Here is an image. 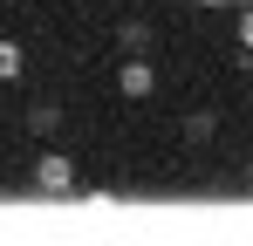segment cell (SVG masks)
I'll list each match as a JSON object with an SVG mask.
<instances>
[{"mask_svg": "<svg viewBox=\"0 0 253 246\" xmlns=\"http://www.w3.org/2000/svg\"><path fill=\"white\" fill-rule=\"evenodd\" d=\"M69 178H76V164L62 158V151H42V164H35V185H42V192H69Z\"/></svg>", "mask_w": 253, "mask_h": 246, "instance_id": "1", "label": "cell"}, {"mask_svg": "<svg viewBox=\"0 0 253 246\" xmlns=\"http://www.w3.org/2000/svg\"><path fill=\"white\" fill-rule=\"evenodd\" d=\"M117 89H124V96H151V89H158L151 62H124V69H117Z\"/></svg>", "mask_w": 253, "mask_h": 246, "instance_id": "2", "label": "cell"}, {"mask_svg": "<svg viewBox=\"0 0 253 246\" xmlns=\"http://www.w3.org/2000/svg\"><path fill=\"white\" fill-rule=\"evenodd\" d=\"M14 76H21V41L0 35V82H14Z\"/></svg>", "mask_w": 253, "mask_h": 246, "instance_id": "3", "label": "cell"}, {"mask_svg": "<svg viewBox=\"0 0 253 246\" xmlns=\"http://www.w3.org/2000/svg\"><path fill=\"white\" fill-rule=\"evenodd\" d=\"M240 48H247V55H253V7H247V14H240Z\"/></svg>", "mask_w": 253, "mask_h": 246, "instance_id": "4", "label": "cell"}, {"mask_svg": "<svg viewBox=\"0 0 253 246\" xmlns=\"http://www.w3.org/2000/svg\"><path fill=\"white\" fill-rule=\"evenodd\" d=\"M247 185H253V171H247Z\"/></svg>", "mask_w": 253, "mask_h": 246, "instance_id": "5", "label": "cell"}]
</instances>
